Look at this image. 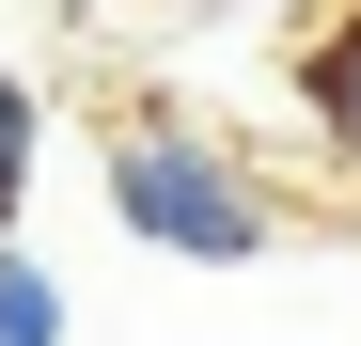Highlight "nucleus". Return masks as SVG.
I'll list each match as a JSON object with an SVG mask.
<instances>
[{
	"instance_id": "nucleus-4",
	"label": "nucleus",
	"mask_w": 361,
	"mask_h": 346,
	"mask_svg": "<svg viewBox=\"0 0 361 346\" xmlns=\"http://www.w3.org/2000/svg\"><path fill=\"white\" fill-rule=\"evenodd\" d=\"M16 173H32V95L0 79V189H16Z\"/></svg>"
},
{
	"instance_id": "nucleus-5",
	"label": "nucleus",
	"mask_w": 361,
	"mask_h": 346,
	"mask_svg": "<svg viewBox=\"0 0 361 346\" xmlns=\"http://www.w3.org/2000/svg\"><path fill=\"white\" fill-rule=\"evenodd\" d=\"M0 220H16V189H0Z\"/></svg>"
},
{
	"instance_id": "nucleus-1",
	"label": "nucleus",
	"mask_w": 361,
	"mask_h": 346,
	"mask_svg": "<svg viewBox=\"0 0 361 346\" xmlns=\"http://www.w3.org/2000/svg\"><path fill=\"white\" fill-rule=\"evenodd\" d=\"M110 205H126L157 252H189V268H252L267 252V205L235 189V157L189 142V126H126L110 142Z\"/></svg>"
},
{
	"instance_id": "nucleus-2",
	"label": "nucleus",
	"mask_w": 361,
	"mask_h": 346,
	"mask_svg": "<svg viewBox=\"0 0 361 346\" xmlns=\"http://www.w3.org/2000/svg\"><path fill=\"white\" fill-rule=\"evenodd\" d=\"M0 346H63V283L32 252H0Z\"/></svg>"
},
{
	"instance_id": "nucleus-3",
	"label": "nucleus",
	"mask_w": 361,
	"mask_h": 346,
	"mask_svg": "<svg viewBox=\"0 0 361 346\" xmlns=\"http://www.w3.org/2000/svg\"><path fill=\"white\" fill-rule=\"evenodd\" d=\"M314 110H330V126H345V142H361V16H345V32H330V47H314Z\"/></svg>"
}]
</instances>
